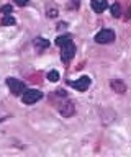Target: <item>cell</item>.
Instances as JSON below:
<instances>
[{"label": "cell", "instance_id": "8fae6325", "mask_svg": "<svg viewBox=\"0 0 131 157\" xmlns=\"http://www.w3.org/2000/svg\"><path fill=\"white\" fill-rule=\"evenodd\" d=\"M111 15H113L115 18L121 17V7H120L118 3H113V5H111Z\"/></svg>", "mask_w": 131, "mask_h": 157}, {"label": "cell", "instance_id": "277c9868", "mask_svg": "<svg viewBox=\"0 0 131 157\" xmlns=\"http://www.w3.org/2000/svg\"><path fill=\"white\" fill-rule=\"evenodd\" d=\"M7 85H8L10 92H12L15 97H21V95H23V92L26 90L25 82L18 80V78H15V77H8V78H7Z\"/></svg>", "mask_w": 131, "mask_h": 157}, {"label": "cell", "instance_id": "8992f818", "mask_svg": "<svg viewBox=\"0 0 131 157\" xmlns=\"http://www.w3.org/2000/svg\"><path fill=\"white\" fill-rule=\"evenodd\" d=\"M90 83H92V80H90L89 75H82V77L77 78V80L69 82V85L74 87L77 92H87V90H89V87H90Z\"/></svg>", "mask_w": 131, "mask_h": 157}, {"label": "cell", "instance_id": "5bb4252c", "mask_svg": "<svg viewBox=\"0 0 131 157\" xmlns=\"http://www.w3.org/2000/svg\"><path fill=\"white\" fill-rule=\"evenodd\" d=\"M48 18H54V17H57V8H56V5L54 7H48Z\"/></svg>", "mask_w": 131, "mask_h": 157}, {"label": "cell", "instance_id": "7a4b0ae2", "mask_svg": "<svg viewBox=\"0 0 131 157\" xmlns=\"http://www.w3.org/2000/svg\"><path fill=\"white\" fill-rule=\"evenodd\" d=\"M56 44L61 48V59H62V62H64V64L71 62V59L75 56V51H77L75 44H74V41H72V34L66 33V34L57 36Z\"/></svg>", "mask_w": 131, "mask_h": 157}, {"label": "cell", "instance_id": "30bf717a", "mask_svg": "<svg viewBox=\"0 0 131 157\" xmlns=\"http://www.w3.org/2000/svg\"><path fill=\"white\" fill-rule=\"evenodd\" d=\"M111 88H113L115 92H118V93H125L126 92V85L121 80H111Z\"/></svg>", "mask_w": 131, "mask_h": 157}, {"label": "cell", "instance_id": "6da1fadb", "mask_svg": "<svg viewBox=\"0 0 131 157\" xmlns=\"http://www.w3.org/2000/svg\"><path fill=\"white\" fill-rule=\"evenodd\" d=\"M51 101L54 103V106L57 108V111L61 113L64 118H71L72 115L75 113V105L74 101L69 98V95L62 90V88H57V90H54L49 95Z\"/></svg>", "mask_w": 131, "mask_h": 157}, {"label": "cell", "instance_id": "9a60e30c", "mask_svg": "<svg viewBox=\"0 0 131 157\" xmlns=\"http://www.w3.org/2000/svg\"><path fill=\"white\" fill-rule=\"evenodd\" d=\"M13 2H15L18 7H25L26 3H30V0H13Z\"/></svg>", "mask_w": 131, "mask_h": 157}, {"label": "cell", "instance_id": "2e32d148", "mask_svg": "<svg viewBox=\"0 0 131 157\" xmlns=\"http://www.w3.org/2000/svg\"><path fill=\"white\" fill-rule=\"evenodd\" d=\"M71 2H72V5H74V7H79L80 0H71Z\"/></svg>", "mask_w": 131, "mask_h": 157}, {"label": "cell", "instance_id": "3957f363", "mask_svg": "<svg viewBox=\"0 0 131 157\" xmlns=\"http://www.w3.org/2000/svg\"><path fill=\"white\" fill-rule=\"evenodd\" d=\"M41 97H43V93L40 90H36V88H26L21 95V101L25 105H35L36 101L41 100Z\"/></svg>", "mask_w": 131, "mask_h": 157}, {"label": "cell", "instance_id": "4fadbf2b", "mask_svg": "<svg viewBox=\"0 0 131 157\" xmlns=\"http://www.w3.org/2000/svg\"><path fill=\"white\" fill-rule=\"evenodd\" d=\"M10 13H13L12 5H3V7L0 8V15H10Z\"/></svg>", "mask_w": 131, "mask_h": 157}, {"label": "cell", "instance_id": "9c48e42d", "mask_svg": "<svg viewBox=\"0 0 131 157\" xmlns=\"http://www.w3.org/2000/svg\"><path fill=\"white\" fill-rule=\"evenodd\" d=\"M15 25V18L12 15H2L0 18V26H13Z\"/></svg>", "mask_w": 131, "mask_h": 157}, {"label": "cell", "instance_id": "52a82bcc", "mask_svg": "<svg viewBox=\"0 0 131 157\" xmlns=\"http://www.w3.org/2000/svg\"><path fill=\"white\" fill-rule=\"evenodd\" d=\"M90 7L95 13H103L105 10L108 8V3H106V0H92Z\"/></svg>", "mask_w": 131, "mask_h": 157}, {"label": "cell", "instance_id": "ba28073f", "mask_svg": "<svg viewBox=\"0 0 131 157\" xmlns=\"http://www.w3.org/2000/svg\"><path fill=\"white\" fill-rule=\"evenodd\" d=\"M49 39H46V38H36L35 41H33V46H35V49L38 52H43L44 49L49 48Z\"/></svg>", "mask_w": 131, "mask_h": 157}, {"label": "cell", "instance_id": "5b68a950", "mask_svg": "<svg viewBox=\"0 0 131 157\" xmlns=\"http://www.w3.org/2000/svg\"><path fill=\"white\" fill-rule=\"evenodd\" d=\"M95 43L98 44H110L115 41V33L111 29H100L98 33L95 34Z\"/></svg>", "mask_w": 131, "mask_h": 157}, {"label": "cell", "instance_id": "7c38bea8", "mask_svg": "<svg viewBox=\"0 0 131 157\" xmlns=\"http://www.w3.org/2000/svg\"><path fill=\"white\" fill-rule=\"evenodd\" d=\"M48 80H49V82H57V80H59V72H57V71H51L49 74H48Z\"/></svg>", "mask_w": 131, "mask_h": 157}]
</instances>
